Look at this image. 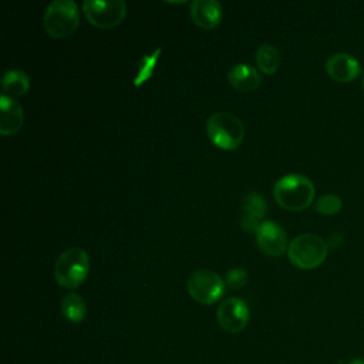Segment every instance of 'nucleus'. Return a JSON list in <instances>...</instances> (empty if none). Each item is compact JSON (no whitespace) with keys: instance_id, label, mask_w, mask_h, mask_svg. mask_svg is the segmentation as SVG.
Returning a JSON list of instances; mask_svg holds the SVG:
<instances>
[{"instance_id":"nucleus-1","label":"nucleus","mask_w":364,"mask_h":364,"mask_svg":"<svg viewBox=\"0 0 364 364\" xmlns=\"http://www.w3.org/2000/svg\"><path fill=\"white\" fill-rule=\"evenodd\" d=\"M273 195L282 208L289 210H301L313 202L314 185L303 175L290 173L276 181Z\"/></svg>"},{"instance_id":"nucleus-2","label":"nucleus","mask_w":364,"mask_h":364,"mask_svg":"<svg viewBox=\"0 0 364 364\" xmlns=\"http://www.w3.org/2000/svg\"><path fill=\"white\" fill-rule=\"evenodd\" d=\"M46 31L55 38L71 36L80 23L78 7L73 0H54L51 1L43 17Z\"/></svg>"},{"instance_id":"nucleus-3","label":"nucleus","mask_w":364,"mask_h":364,"mask_svg":"<svg viewBox=\"0 0 364 364\" xmlns=\"http://www.w3.org/2000/svg\"><path fill=\"white\" fill-rule=\"evenodd\" d=\"M327 253V242L313 233L296 236L287 247L290 262L300 269H314L320 266L326 260Z\"/></svg>"},{"instance_id":"nucleus-4","label":"nucleus","mask_w":364,"mask_h":364,"mask_svg":"<svg viewBox=\"0 0 364 364\" xmlns=\"http://www.w3.org/2000/svg\"><path fill=\"white\" fill-rule=\"evenodd\" d=\"M206 131L210 141L222 149H235L245 136L243 122L230 112H215L208 118Z\"/></svg>"},{"instance_id":"nucleus-5","label":"nucleus","mask_w":364,"mask_h":364,"mask_svg":"<svg viewBox=\"0 0 364 364\" xmlns=\"http://www.w3.org/2000/svg\"><path fill=\"white\" fill-rule=\"evenodd\" d=\"M90 269L88 255L81 247L64 250L55 260L54 277L64 287H77L87 276Z\"/></svg>"},{"instance_id":"nucleus-6","label":"nucleus","mask_w":364,"mask_h":364,"mask_svg":"<svg viewBox=\"0 0 364 364\" xmlns=\"http://www.w3.org/2000/svg\"><path fill=\"white\" fill-rule=\"evenodd\" d=\"M225 280L209 269H198L188 277L186 289L189 294L202 304H212L225 291Z\"/></svg>"},{"instance_id":"nucleus-7","label":"nucleus","mask_w":364,"mask_h":364,"mask_svg":"<svg viewBox=\"0 0 364 364\" xmlns=\"http://www.w3.org/2000/svg\"><path fill=\"white\" fill-rule=\"evenodd\" d=\"M82 10L94 26L109 28L122 21L127 14V4L122 0H85Z\"/></svg>"},{"instance_id":"nucleus-8","label":"nucleus","mask_w":364,"mask_h":364,"mask_svg":"<svg viewBox=\"0 0 364 364\" xmlns=\"http://www.w3.org/2000/svg\"><path fill=\"white\" fill-rule=\"evenodd\" d=\"M216 317L225 331L239 333L249 321V309L242 299L228 297L219 304Z\"/></svg>"},{"instance_id":"nucleus-9","label":"nucleus","mask_w":364,"mask_h":364,"mask_svg":"<svg viewBox=\"0 0 364 364\" xmlns=\"http://www.w3.org/2000/svg\"><path fill=\"white\" fill-rule=\"evenodd\" d=\"M257 246L270 256H279L286 250L287 237L283 228L272 220H264L256 230Z\"/></svg>"},{"instance_id":"nucleus-10","label":"nucleus","mask_w":364,"mask_h":364,"mask_svg":"<svg viewBox=\"0 0 364 364\" xmlns=\"http://www.w3.org/2000/svg\"><path fill=\"white\" fill-rule=\"evenodd\" d=\"M324 67L327 74L338 82H350L355 80L361 70L360 63L351 54L347 53L331 54L326 60Z\"/></svg>"},{"instance_id":"nucleus-11","label":"nucleus","mask_w":364,"mask_h":364,"mask_svg":"<svg viewBox=\"0 0 364 364\" xmlns=\"http://www.w3.org/2000/svg\"><path fill=\"white\" fill-rule=\"evenodd\" d=\"M24 119L23 107L13 97L3 94L0 97V132L3 135L14 134L20 129Z\"/></svg>"},{"instance_id":"nucleus-12","label":"nucleus","mask_w":364,"mask_h":364,"mask_svg":"<svg viewBox=\"0 0 364 364\" xmlns=\"http://www.w3.org/2000/svg\"><path fill=\"white\" fill-rule=\"evenodd\" d=\"M191 17L198 26L213 28L222 18L220 4L216 0H193L191 3Z\"/></svg>"},{"instance_id":"nucleus-13","label":"nucleus","mask_w":364,"mask_h":364,"mask_svg":"<svg viewBox=\"0 0 364 364\" xmlns=\"http://www.w3.org/2000/svg\"><path fill=\"white\" fill-rule=\"evenodd\" d=\"M266 213V200L262 195L257 192L247 193L243 200V215L240 219V225L247 232H256L259 225L262 222L260 218H263Z\"/></svg>"},{"instance_id":"nucleus-14","label":"nucleus","mask_w":364,"mask_h":364,"mask_svg":"<svg viewBox=\"0 0 364 364\" xmlns=\"http://www.w3.org/2000/svg\"><path fill=\"white\" fill-rule=\"evenodd\" d=\"M228 78L230 84L239 91H253L260 85V74L249 64H236L229 73Z\"/></svg>"},{"instance_id":"nucleus-15","label":"nucleus","mask_w":364,"mask_h":364,"mask_svg":"<svg viewBox=\"0 0 364 364\" xmlns=\"http://www.w3.org/2000/svg\"><path fill=\"white\" fill-rule=\"evenodd\" d=\"M85 303L81 296L77 293H65L61 299V313L63 316L73 323H80L85 317Z\"/></svg>"},{"instance_id":"nucleus-16","label":"nucleus","mask_w":364,"mask_h":364,"mask_svg":"<svg viewBox=\"0 0 364 364\" xmlns=\"http://www.w3.org/2000/svg\"><path fill=\"white\" fill-rule=\"evenodd\" d=\"M1 87L6 95L13 97V95H21L24 94L28 87L30 81L26 73L20 70H9L1 80Z\"/></svg>"},{"instance_id":"nucleus-17","label":"nucleus","mask_w":364,"mask_h":364,"mask_svg":"<svg viewBox=\"0 0 364 364\" xmlns=\"http://www.w3.org/2000/svg\"><path fill=\"white\" fill-rule=\"evenodd\" d=\"M256 63L263 73L273 74L280 64V54L276 47L270 44H262L256 51Z\"/></svg>"},{"instance_id":"nucleus-18","label":"nucleus","mask_w":364,"mask_h":364,"mask_svg":"<svg viewBox=\"0 0 364 364\" xmlns=\"http://www.w3.org/2000/svg\"><path fill=\"white\" fill-rule=\"evenodd\" d=\"M159 54H161V48H155L151 54H146L139 60L138 71H136V75L134 77V85L135 87H139L141 84H144L146 80L151 78Z\"/></svg>"},{"instance_id":"nucleus-19","label":"nucleus","mask_w":364,"mask_h":364,"mask_svg":"<svg viewBox=\"0 0 364 364\" xmlns=\"http://www.w3.org/2000/svg\"><path fill=\"white\" fill-rule=\"evenodd\" d=\"M343 202L341 199L334 193H326L320 196L314 205L316 210L323 215H336L341 210Z\"/></svg>"},{"instance_id":"nucleus-20","label":"nucleus","mask_w":364,"mask_h":364,"mask_svg":"<svg viewBox=\"0 0 364 364\" xmlns=\"http://www.w3.org/2000/svg\"><path fill=\"white\" fill-rule=\"evenodd\" d=\"M247 280V273L242 267H233L226 273V286L230 289H240Z\"/></svg>"},{"instance_id":"nucleus-21","label":"nucleus","mask_w":364,"mask_h":364,"mask_svg":"<svg viewBox=\"0 0 364 364\" xmlns=\"http://www.w3.org/2000/svg\"><path fill=\"white\" fill-rule=\"evenodd\" d=\"M344 239H343V235L340 233H331L327 239V246L328 247H333V249H338L341 245H343Z\"/></svg>"},{"instance_id":"nucleus-22","label":"nucleus","mask_w":364,"mask_h":364,"mask_svg":"<svg viewBox=\"0 0 364 364\" xmlns=\"http://www.w3.org/2000/svg\"><path fill=\"white\" fill-rule=\"evenodd\" d=\"M347 364H364V360L363 358H353Z\"/></svg>"},{"instance_id":"nucleus-23","label":"nucleus","mask_w":364,"mask_h":364,"mask_svg":"<svg viewBox=\"0 0 364 364\" xmlns=\"http://www.w3.org/2000/svg\"><path fill=\"white\" fill-rule=\"evenodd\" d=\"M361 84H363V90H364V74H363V81H361Z\"/></svg>"}]
</instances>
